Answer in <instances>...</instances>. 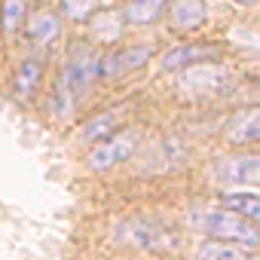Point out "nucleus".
Segmentation results:
<instances>
[{
	"instance_id": "f257e3e1",
	"label": "nucleus",
	"mask_w": 260,
	"mask_h": 260,
	"mask_svg": "<svg viewBox=\"0 0 260 260\" xmlns=\"http://www.w3.org/2000/svg\"><path fill=\"white\" fill-rule=\"evenodd\" d=\"M187 220L208 233L211 239H223V242H236V245H245V248H254L260 245V230L245 220L242 214L230 211V208H193L187 214Z\"/></svg>"
},
{
	"instance_id": "f03ea898",
	"label": "nucleus",
	"mask_w": 260,
	"mask_h": 260,
	"mask_svg": "<svg viewBox=\"0 0 260 260\" xmlns=\"http://www.w3.org/2000/svg\"><path fill=\"white\" fill-rule=\"evenodd\" d=\"M95 77H98V52H95V46L74 43L71 46V55H68V64L61 71V86L71 95H83L92 86Z\"/></svg>"
},
{
	"instance_id": "7ed1b4c3",
	"label": "nucleus",
	"mask_w": 260,
	"mask_h": 260,
	"mask_svg": "<svg viewBox=\"0 0 260 260\" xmlns=\"http://www.w3.org/2000/svg\"><path fill=\"white\" fill-rule=\"evenodd\" d=\"M138 141L141 135L135 132V128H125V132H116V135H107L98 147H92L89 153V169L92 172H107L113 166H119L122 159H128L135 150H138Z\"/></svg>"
},
{
	"instance_id": "20e7f679",
	"label": "nucleus",
	"mask_w": 260,
	"mask_h": 260,
	"mask_svg": "<svg viewBox=\"0 0 260 260\" xmlns=\"http://www.w3.org/2000/svg\"><path fill=\"white\" fill-rule=\"evenodd\" d=\"M226 80H230V74H226L223 64H193L181 74L178 89L190 98H208L211 92L223 89Z\"/></svg>"
},
{
	"instance_id": "39448f33",
	"label": "nucleus",
	"mask_w": 260,
	"mask_h": 260,
	"mask_svg": "<svg viewBox=\"0 0 260 260\" xmlns=\"http://www.w3.org/2000/svg\"><path fill=\"white\" fill-rule=\"evenodd\" d=\"M211 178L220 184H251L260 187V156H226L220 162H214Z\"/></svg>"
},
{
	"instance_id": "423d86ee",
	"label": "nucleus",
	"mask_w": 260,
	"mask_h": 260,
	"mask_svg": "<svg viewBox=\"0 0 260 260\" xmlns=\"http://www.w3.org/2000/svg\"><path fill=\"white\" fill-rule=\"evenodd\" d=\"M125 236L135 245L150 248V251H178L181 248V236L175 230H169V226L153 223V220H132L128 230H125Z\"/></svg>"
},
{
	"instance_id": "0eeeda50",
	"label": "nucleus",
	"mask_w": 260,
	"mask_h": 260,
	"mask_svg": "<svg viewBox=\"0 0 260 260\" xmlns=\"http://www.w3.org/2000/svg\"><path fill=\"white\" fill-rule=\"evenodd\" d=\"M150 55H153V46H147V43L128 46V49H122V52H110V55L98 58V77H101V80H116V77H122V74H128V71L147 64Z\"/></svg>"
},
{
	"instance_id": "6e6552de",
	"label": "nucleus",
	"mask_w": 260,
	"mask_h": 260,
	"mask_svg": "<svg viewBox=\"0 0 260 260\" xmlns=\"http://www.w3.org/2000/svg\"><path fill=\"white\" fill-rule=\"evenodd\" d=\"M226 141L230 144H251L260 141V107H245L230 116L226 122Z\"/></svg>"
},
{
	"instance_id": "1a4fd4ad",
	"label": "nucleus",
	"mask_w": 260,
	"mask_h": 260,
	"mask_svg": "<svg viewBox=\"0 0 260 260\" xmlns=\"http://www.w3.org/2000/svg\"><path fill=\"white\" fill-rule=\"evenodd\" d=\"M169 19L175 31H196L205 25V4L202 0H175Z\"/></svg>"
},
{
	"instance_id": "9d476101",
	"label": "nucleus",
	"mask_w": 260,
	"mask_h": 260,
	"mask_svg": "<svg viewBox=\"0 0 260 260\" xmlns=\"http://www.w3.org/2000/svg\"><path fill=\"white\" fill-rule=\"evenodd\" d=\"M199 260H254L245 245L236 242H223V239H208L205 245H199Z\"/></svg>"
},
{
	"instance_id": "9b49d317",
	"label": "nucleus",
	"mask_w": 260,
	"mask_h": 260,
	"mask_svg": "<svg viewBox=\"0 0 260 260\" xmlns=\"http://www.w3.org/2000/svg\"><path fill=\"white\" fill-rule=\"evenodd\" d=\"M220 205L242 214L251 223H260V193H236V190H230V193L220 196Z\"/></svg>"
},
{
	"instance_id": "f8f14e48",
	"label": "nucleus",
	"mask_w": 260,
	"mask_h": 260,
	"mask_svg": "<svg viewBox=\"0 0 260 260\" xmlns=\"http://www.w3.org/2000/svg\"><path fill=\"white\" fill-rule=\"evenodd\" d=\"M208 58H211L208 46H175L162 55V68L166 71H181V68H190V64L208 61Z\"/></svg>"
},
{
	"instance_id": "ddd939ff",
	"label": "nucleus",
	"mask_w": 260,
	"mask_h": 260,
	"mask_svg": "<svg viewBox=\"0 0 260 260\" xmlns=\"http://www.w3.org/2000/svg\"><path fill=\"white\" fill-rule=\"evenodd\" d=\"M58 31H61V25H58V16L55 13H34L31 16V22H28V34H31V40L37 43V46H46V43H52L55 37H58Z\"/></svg>"
},
{
	"instance_id": "4468645a",
	"label": "nucleus",
	"mask_w": 260,
	"mask_h": 260,
	"mask_svg": "<svg viewBox=\"0 0 260 260\" xmlns=\"http://www.w3.org/2000/svg\"><path fill=\"white\" fill-rule=\"evenodd\" d=\"M92 34H95L101 43L119 40V34H122V13H116V10L95 13V16H92Z\"/></svg>"
},
{
	"instance_id": "2eb2a0df",
	"label": "nucleus",
	"mask_w": 260,
	"mask_h": 260,
	"mask_svg": "<svg viewBox=\"0 0 260 260\" xmlns=\"http://www.w3.org/2000/svg\"><path fill=\"white\" fill-rule=\"evenodd\" d=\"M40 80H43V61H40V58H28V61L19 68V74H16V95L31 98V95L37 92Z\"/></svg>"
},
{
	"instance_id": "dca6fc26",
	"label": "nucleus",
	"mask_w": 260,
	"mask_h": 260,
	"mask_svg": "<svg viewBox=\"0 0 260 260\" xmlns=\"http://www.w3.org/2000/svg\"><path fill=\"white\" fill-rule=\"evenodd\" d=\"M162 7H166V0H128L125 19H128V25H150L159 19Z\"/></svg>"
},
{
	"instance_id": "f3484780",
	"label": "nucleus",
	"mask_w": 260,
	"mask_h": 260,
	"mask_svg": "<svg viewBox=\"0 0 260 260\" xmlns=\"http://www.w3.org/2000/svg\"><path fill=\"white\" fill-rule=\"evenodd\" d=\"M0 25H4V34H16L25 25V0H4Z\"/></svg>"
},
{
	"instance_id": "a211bd4d",
	"label": "nucleus",
	"mask_w": 260,
	"mask_h": 260,
	"mask_svg": "<svg viewBox=\"0 0 260 260\" xmlns=\"http://www.w3.org/2000/svg\"><path fill=\"white\" fill-rule=\"evenodd\" d=\"M61 16L71 22H86L98 13V0H61Z\"/></svg>"
},
{
	"instance_id": "6ab92c4d",
	"label": "nucleus",
	"mask_w": 260,
	"mask_h": 260,
	"mask_svg": "<svg viewBox=\"0 0 260 260\" xmlns=\"http://www.w3.org/2000/svg\"><path fill=\"white\" fill-rule=\"evenodd\" d=\"M122 110H107V113H101L98 119H92L89 125H86V138H101V135H107V132H113V125H116V116H119Z\"/></svg>"
},
{
	"instance_id": "aec40b11",
	"label": "nucleus",
	"mask_w": 260,
	"mask_h": 260,
	"mask_svg": "<svg viewBox=\"0 0 260 260\" xmlns=\"http://www.w3.org/2000/svg\"><path fill=\"white\" fill-rule=\"evenodd\" d=\"M236 4H254V0H236Z\"/></svg>"
}]
</instances>
